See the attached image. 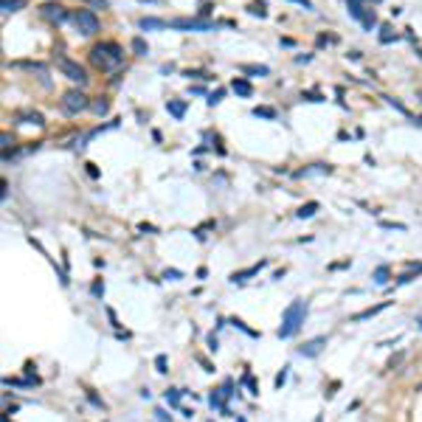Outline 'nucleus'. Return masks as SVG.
<instances>
[{
  "label": "nucleus",
  "instance_id": "obj_1",
  "mask_svg": "<svg viewBox=\"0 0 422 422\" xmlns=\"http://www.w3.org/2000/svg\"><path fill=\"white\" fill-rule=\"evenodd\" d=\"M304 318H307V301H304V298H296V301L281 313V326H279V338H281V341H287V338L296 335V332L301 329Z\"/></svg>",
  "mask_w": 422,
  "mask_h": 422
},
{
  "label": "nucleus",
  "instance_id": "obj_2",
  "mask_svg": "<svg viewBox=\"0 0 422 422\" xmlns=\"http://www.w3.org/2000/svg\"><path fill=\"white\" fill-rule=\"evenodd\" d=\"M90 62H93L96 68H101V71H116V68L124 62V51H121V45H116V42L93 45V51H90Z\"/></svg>",
  "mask_w": 422,
  "mask_h": 422
},
{
  "label": "nucleus",
  "instance_id": "obj_3",
  "mask_svg": "<svg viewBox=\"0 0 422 422\" xmlns=\"http://www.w3.org/2000/svg\"><path fill=\"white\" fill-rule=\"evenodd\" d=\"M346 6H349V14H352L354 20L366 28V31H371V28L377 26L374 9H369V3H366V0H346Z\"/></svg>",
  "mask_w": 422,
  "mask_h": 422
},
{
  "label": "nucleus",
  "instance_id": "obj_4",
  "mask_svg": "<svg viewBox=\"0 0 422 422\" xmlns=\"http://www.w3.org/2000/svg\"><path fill=\"white\" fill-rule=\"evenodd\" d=\"M59 104H62V110H65L68 116H79L82 110L90 107V101H87V96H84L82 90H68V93L59 99Z\"/></svg>",
  "mask_w": 422,
  "mask_h": 422
},
{
  "label": "nucleus",
  "instance_id": "obj_5",
  "mask_svg": "<svg viewBox=\"0 0 422 422\" xmlns=\"http://www.w3.org/2000/svg\"><path fill=\"white\" fill-rule=\"evenodd\" d=\"M73 23H76V28L84 37H93L99 31V17H96L93 9H76L73 11Z\"/></svg>",
  "mask_w": 422,
  "mask_h": 422
},
{
  "label": "nucleus",
  "instance_id": "obj_6",
  "mask_svg": "<svg viewBox=\"0 0 422 422\" xmlns=\"http://www.w3.org/2000/svg\"><path fill=\"white\" fill-rule=\"evenodd\" d=\"M217 23L203 20V17H180V20H172L169 28H177V31H211Z\"/></svg>",
  "mask_w": 422,
  "mask_h": 422
},
{
  "label": "nucleus",
  "instance_id": "obj_7",
  "mask_svg": "<svg viewBox=\"0 0 422 422\" xmlns=\"http://www.w3.org/2000/svg\"><path fill=\"white\" fill-rule=\"evenodd\" d=\"M56 65H59V71L65 73L71 82H79V84L87 82V73H84V68L79 65V62H71V59H65V56H59V59H56Z\"/></svg>",
  "mask_w": 422,
  "mask_h": 422
},
{
  "label": "nucleus",
  "instance_id": "obj_8",
  "mask_svg": "<svg viewBox=\"0 0 422 422\" xmlns=\"http://www.w3.org/2000/svg\"><path fill=\"white\" fill-rule=\"evenodd\" d=\"M324 346H326V335H318V338H313V341L301 343V346H298V354H301V358H318Z\"/></svg>",
  "mask_w": 422,
  "mask_h": 422
},
{
  "label": "nucleus",
  "instance_id": "obj_9",
  "mask_svg": "<svg viewBox=\"0 0 422 422\" xmlns=\"http://www.w3.org/2000/svg\"><path fill=\"white\" fill-rule=\"evenodd\" d=\"M42 17H48L51 23H65L68 11H65V6H59V3H45L42 6Z\"/></svg>",
  "mask_w": 422,
  "mask_h": 422
},
{
  "label": "nucleus",
  "instance_id": "obj_10",
  "mask_svg": "<svg viewBox=\"0 0 422 422\" xmlns=\"http://www.w3.org/2000/svg\"><path fill=\"white\" fill-rule=\"evenodd\" d=\"M264 264H268V262H264V259H262V262L251 264V268H245V270H236V273H231V281H236V284H239V281H248V279H251V276H256L259 270L264 268Z\"/></svg>",
  "mask_w": 422,
  "mask_h": 422
},
{
  "label": "nucleus",
  "instance_id": "obj_11",
  "mask_svg": "<svg viewBox=\"0 0 422 422\" xmlns=\"http://www.w3.org/2000/svg\"><path fill=\"white\" fill-rule=\"evenodd\" d=\"M386 307H391V301H380V304H377V307H369V309H363V313H354V315H352V321H354V324H358V321L374 318V315H377V313H383V309H386Z\"/></svg>",
  "mask_w": 422,
  "mask_h": 422
},
{
  "label": "nucleus",
  "instance_id": "obj_12",
  "mask_svg": "<svg viewBox=\"0 0 422 422\" xmlns=\"http://www.w3.org/2000/svg\"><path fill=\"white\" fill-rule=\"evenodd\" d=\"M231 87H234L236 96H245V99L253 93V87H251V82H248V79H234V84H231Z\"/></svg>",
  "mask_w": 422,
  "mask_h": 422
},
{
  "label": "nucleus",
  "instance_id": "obj_13",
  "mask_svg": "<svg viewBox=\"0 0 422 422\" xmlns=\"http://www.w3.org/2000/svg\"><path fill=\"white\" fill-rule=\"evenodd\" d=\"M166 110H169V113H172V116H174V118H177V121H180V118L186 116V101H180V99H172V101H169V104H166Z\"/></svg>",
  "mask_w": 422,
  "mask_h": 422
},
{
  "label": "nucleus",
  "instance_id": "obj_14",
  "mask_svg": "<svg viewBox=\"0 0 422 422\" xmlns=\"http://www.w3.org/2000/svg\"><path fill=\"white\" fill-rule=\"evenodd\" d=\"M208 403H211V408H219L223 414H231L228 411V405H225V397H223V391H211V397H208Z\"/></svg>",
  "mask_w": 422,
  "mask_h": 422
},
{
  "label": "nucleus",
  "instance_id": "obj_15",
  "mask_svg": "<svg viewBox=\"0 0 422 422\" xmlns=\"http://www.w3.org/2000/svg\"><path fill=\"white\" fill-rule=\"evenodd\" d=\"M141 28H144V31H152V28H169V23L158 20V17H144V20H141Z\"/></svg>",
  "mask_w": 422,
  "mask_h": 422
},
{
  "label": "nucleus",
  "instance_id": "obj_16",
  "mask_svg": "<svg viewBox=\"0 0 422 422\" xmlns=\"http://www.w3.org/2000/svg\"><path fill=\"white\" fill-rule=\"evenodd\" d=\"M183 388H169V391L166 394H163V399H166V403L169 405H172V408H177V405H180V397H183Z\"/></svg>",
  "mask_w": 422,
  "mask_h": 422
},
{
  "label": "nucleus",
  "instance_id": "obj_17",
  "mask_svg": "<svg viewBox=\"0 0 422 422\" xmlns=\"http://www.w3.org/2000/svg\"><path fill=\"white\" fill-rule=\"evenodd\" d=\"M298 177H304V174H329V166H324V163H315V166L309 169H301V172H296Z\"/></svg>",
  "mask_w": 422,
  "mask_h": 422
},
{
  "label": "nucleus",
  "instance_id": "obj_18",
  "mask_svg": "<svg viewBox=\"0 0 422 422\" xmlns=\"http://www.w3.org/2000/svg\"><path fill=\"white\" fill-rule=\"evenodd\" d=\"M20 121L23 124H37V127H42V116H39V113H23V116H20Z\"/></svg>",
  "mask_w": 422,
  "mask_h": 422
},
{
  "label": "nucleus",
  "instance_id": "obj_19",
  "mask_svg": "<svg viewBox=\"0 0 422 422\" xmlns=\"http://www.w3.org/2000/svg\"><path fill=\"white\" fill-rule=\"evenodd\" d=\"M242 71L251 73V76H268V73H270L264 65H242Z\"/></svg>",
  "mask_w": 422,
  "mask_h": 422
},
{
  "label": "nucleus",
  "instance_id": "obj_20",
  "mask_svg": "<svg viewBox=\"0 0 422 422\" xmlns=\"http://www.w3.org/2000/svg\"><path fill=\"white\" fill-rule=\"evenodd\" d=\"M253 116H256V118H270V121H273L276 110H273V107H253Z\"/></svg>",
  "mask_w": 422,
  "mask_h": 422
},
{
  "label": "nucleus",
  "instance_id": "obj_21",
  "mask_svg": "<svg viewBox=\"0 0 422 422\" xmlns=\"http://www.w3.org/2000/svg\"><path fill=\"white\" fill-rule=\"evenodd\" d=\"M315 211H318V203H307V206H301V208H298V217H301V219H307V217H313V214Z\"/></svg>",
  "mask_w": 422,
  "mask_h": 422
},
{
  "label": "nucleus",
  "instance_id": "obj_22",
  "mask_svg": "<svg viewBox=\"0 0 422 422\" xmlns=\"http://www.w3.org/2000/svg\"><path fill=\"white\" fill-rule=\"evenodd\" d=\"M90 107H93V113H96V116H104V113L110 110V101H107V99H96Z\"/></svg>",
  "mask_w": 422,
  "mask_h": 422
},
{
  "label": "nucleus",
  "instance_id": "obj_23",
  "mask_svg": "<svg viewBox=\"0 0 422 422\" xmlns=\"http://www.w3.org/2000/svg\"><path fill=\"white\" fill-rule=\"evenodd\" d=\"M132 51H135L138 56H146V54H149V45H146L141 37H135V39H132Z\"/></svg>",
  "mask_w": 422,
  "mask_h": 422
},
{
  "label": "nucleus",
  "instance_id": "obj_24",
  "mask_svg": "<svg viewBox=\"0 0 422 422\" xmlns=\"http://www.w3.org/2000/svg\"><path fill=\"white\" fill-rule=\"evenodd\" d=\"M374 281L377 284H386L388 281V264H380V268L374 270Z\"/></svg>",
  "mask_w": 422,
  "mask_h": 422
},
{
  "label": "nucleus",
  "instance_id": "obj_25",
  "mask_svg": "<svg viewBox=\"0 0 422 422\" xmlns=\"http://www.w3.org/2000/svg\"><path fill=\"white\" fill-rule=\"evenodd\" d=\"M383 99H386V101H388V104H391V107H394V110H397V113H403V116H411V113H408V107H405L403 101L391 99V96H383Z\"/></svg>",
  "mask_w": 422,
  "mask_h": 422
},
{
  "label": "nucleus",
  "instance_id": "obj_26",
  "mask_svg": "<svg viewBox=\"0 0 422 422\" xmlns=\"http://www.w3.org/2000/svg\"><path fill=\"white\" fill-rule=\"evenodd\" d=\"M242 383L248 386V391H251V394H259V388H256V383H253V374H251V371H245V374H242Z\"/></svg>",
  "mask_w": 422,
  "mask_h": 422
},
{
  "label": "nucleus",
  "instance_id": "obj_27",
  "mask_svg": "<svg viewBox=\"0 0 422 422\" xmlns=\"http://www.w3.org/2000/svg\"><path fill=\"white\" fill-rule=\"evenodd\" d=\"M248 11H251V14H259V17L268 14V11H264V3H259V0H253V3L248 6Z\"/></svg>",
  "mask_w": 422,
  "mask_h": 422
},
{
  "label": "nucleus",
  "instance_id": "obj_28",
  "mask_svg": "<svg viewBox=\"0 0 422 422\" xmlns=\"http://www.w3.org/2000/svg\"><path fill=\"white\" fill-rule=\"evenodd\" d=\"M228 324H234V326H236V329H242V332H245V335H251V338H256V335H259V332H253V329H248V326H245V324H242V321H239V318H231V321H228Z\"/></svg>",
  "mask_w": 422,
  "mask_h": 422
},
{
  "label": "nucleus",
  "instance_id": "obj_29",
  "mask_svg": "<svg viewBox=\"0 0 422 422\" xmlns=\"http://www.w3.org/2000/svg\"><path fill=\"white\" fill-rule=\"evenodd\" d=\"M17 9H20V0H3V14H11Z\"/></svg>",
  "mask_w": 422,
  "mask_h": 422
},
{
  "label": "nucleus",
  "instance_id": "obj_30",
  "mask_svg": "<svg viewBox=\"0 0 422 422\" xmlns=\"http://www.w3.org/2000/svg\"><path fill=\"white\" fill-rule=\"evenodd\" d=\"M219 391H223L225 399H231V397H234V380H225V386L219 388Z\"/></svg>",
  "mask_w": 422,
  "mask_h": 422
},
{
  "label": "nucleus",
  "instance_id": "obj_31",
  "mask_svg": "<svg viewBox=\"0 0 422 422\" xmlns=\"http://www.w3.org/2000/svg\"><path fill=\"white\" fill-rule=\"evenodd\" d=\"M84 3H87V9H107V6H110V3H107V0H84Z\"/></svg>",
  "mask_w": 422,
  "mask_h": 422
},
{
  "label": "nucleus",
  "instance_id": "obj_32",
  "mask_svg": "<svg viewBox=\"0 0 422 422\" xmlns=\"http://www.w3.org/2000/svg\"><path fill=\"white\" fill-rule=\"evenodd\" d=\"M155 366H158V371H161V374H166V354H158Z\"/></svg>",
  "mask_w": 422,
  "mask_h": 422
},
{
  "label": "nucleus",
  "instance_id": "obj_33",
  "mask_svg": "<svg viewBox=\"0 0 422 422\" xmlns=\"http://www.w3.org/2000/svg\"><path fill=\"white\" fill-rule=\"evenodd\" d=\"M90 293H93L96 298H101V296H104V284H101V281H93V287H90Z\"/></svg>",
  "mask_w": 422,
  "mask_h": 422
},
{
  "label": "nucleus",
  "instance_id": "obj_34",
  "mask_svg": "<svg viewBox=\"0 0 422 422\" xmlns=\"http://www.w3.org/2000/svg\"><path fill=\"white\" fill-rule=\"evenodd\" d=\"M287 369H290V366H284V369H281L279 374H276V388H281V386H284V380H287Z\"/></svg>",
  "mask_w": 422,
  "mask_h": 422
},
{
  "label": "nucleus",
  "instance_id": "obj_35",
  "mask_svg": "<svg viewBox=\"0 0 422 422\" xmlns=\"http://www.w3.org/2000/svg\"><path fill=\"white\" fill-rule=\"evenodd\" d=\"M383 31H386V34H380V42H391V39H397V34H391V28H383Z\"/></svg>",
  "mask_w": 422,
  "mask_h": 422
},
{
  "label": "nucleus",
  "instance_id": "obj_36",
  "mask_svg": "<svg viewBox=\"0 0 422 422\" xmlns=\"http://www.w3.org/2000/svg\"><path fill=\"white\" fill-rule=\"evenodd\" d=\"M219 101H223V90H214V93L208 96V104L214 107V104H219Z\"/></svg>",
  "mask_w": 422,
  "mask_h": 422
},
{
  "label": "nucleus",
  "instance_id": "obj_37",
  "mask_svg": "<svg viewBox=\"0 0 422 422\" xmlns=\"http://www.w3.org/2000/svg\"><path fill=\"white\" fill-rule=\"evenodd\" d=\"M383 228H394V231H405V225L403 223H380Z\"/></svg>",
  "mask_w": 422,
  "mask_h": 422
},
{
  "label": "nucleus",
  "instance_id": "obj_38",
  "mask_svg": "<svg viewBox=\"0 0 422 422\" xmlns=\"http://www.w3.org/2000/svg\"><path fill=\"white\" fill-rule=\"evenodd\" d=\"M186 76L189 79H208L206 73H200V71H186Z\"/></svg>",
  "mask_w": 422,
  "mask_h": 422
},
{
  "label": "nucleus",
  "instance_id": "obj_39",
  "mask_svg": "<svg viewBox=\"0 0 422 422\" xmlns=\"http://www.w3.org/2000/svg\"><path fill=\"white\" fill-rule=\"evenodd\" d=\"M180 276H183L180 270H166V273H163V279H180Z\"/></svg>",
  "mask_w": 422,
  "mask_h": 422
},
{
  "label": "nucleus",
  "instance_id": "obj_40",
  "mask_svg": "<svg viewBox=\"0 0 422 422\" xmlns=\"http://www.w3.org/2000/svg\"><path fill=\"white\" fill-rule=\"evenodd\" d=\"M208 349H211V352H214V349H217V335H214V332H211V335H208Z\"/></svg>",
  "mask_w": 422,
  "mask_h": 422
},
{
  "label": "nucleus",
  "instance_id": "obj_41",
  "mask_svg": "<svg viewBox=\"0 0 422 422\" xmlns=\"http://www.w3.org/2000/svg\"><path fill=\"white\" fill-rule=\"evenodd\" d=\"M290 3H296V6H304V9H313V3H309V0H290Z\"/></svg>",
  "mask_w": 422,
  "mask_h": 422
},
{
  "label": "nucleus",
  "instance_id": "obj_42",
  "mask_svg": "<svg viewBox=\"0 0 422 422\" xmlns=\"http://www.w3.org/2000/svg\"><path fill=\"white\" fill-rule=\"evenodd\" d=\"M366 3H369V6H374V3H383V0H366Z\"/></svg>",
  "mask_w": 422,
  "mask_h": 422
},
{
  "label": "nucleus",
  "instance_id": "obj_43",
  "mask_svg": "<svg viewBox=\"0 0 422 422\" xmlns=\"http://www.w3.org/2000/svg\"><path fill=\"white\" fill-rule=\"evenodd\" d=\"M236 422H248V419H245V416H236Z\"/></svg>",
  "mask_w": 422,
  "mask_h": 422
}]
</instances>
